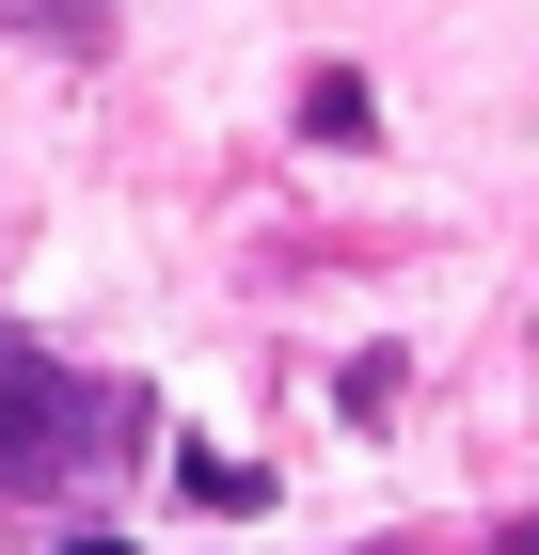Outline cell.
<instances>
[{"label":"cell","mask_w":539,"mask_h":555,"mask_svg":"<svg viewBox=\"0 0 539 555\" xmlns=\"http://www.w3.org/2000/svg\"><path fill=\"white\" fill-rule=\"evenodd\" d=\"M301 128L349 143V128H365V80H349V64H318V80H301Z\"/></svg>","instance_id":"cell-2"},{"label":"cell","mask_w":539,"mask_h":555,"mask_svg":"<svg viewBox=\"0 0 539 555\" xmlns=\"http://www.w3.org/2000/svg\"><path fill=\"white\" fill-rule=\"evenodd\" d=\"M508 555H539V524H508Z\"/></svg>","instance_id":"cell-4"},{"label":"cell","mask_w":539,"mask_h":555,"mask_svg":"<svg viewBox=\"0 0 539 555\" xmlns=\"http://www.w3.org/2000/svg\"><path fill=\"white\" fill-rule=\"evenodd\" d=\"M112 444V397L80 365H48L33 334H0V492H48V476H80Z\"/></svg>","instance_id":"cell-1"},{"label":"cell","mask_w":539,"mask_h":555,"mask_svg":"<svg viewBox=\"0 0 539 555\" xmlns=\"http://www.w3.org/2000/svg\"><path fill=\"white\" fill-rule=\"evenodd\" d=\"M64 555H127V540H64Z\"/></svg>","instance_id":"cell-5"},{"label":"cell","mask_w":539,"mask_h":555,"mask_svg":"<svg viewBox=\"0 0 539 555\" xmlns=\"http://www.w3.org/2000/svg\"><path fill=\"white\" fill-rule=\"evenodd\" d=\"M0 16H33L48 48H80V33H112V0H0Z\"/></svg>","instance_id":"cell-3"}]
</instances>
